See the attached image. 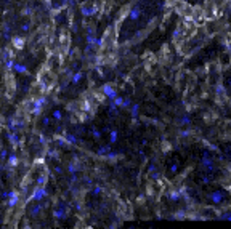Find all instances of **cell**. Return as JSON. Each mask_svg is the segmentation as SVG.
<instances>
[{
    "label": "cell",
    "instance_id": "cell-1",
    "mask_svg": "<svg viewBox=\"0 0 231 229\" xmlns=\"http://www.w3.org/2000/svg\"><path fill=\"white\" fill-rule=\"evenodd\" d=\"M39 82L42 83V87L45 88V91H48V90H51V87L55 83H56V75H55V72H53V69H50V68H43V69H40V72H39Z\"/></svg>",
    "mask_w": 231,
    "mask_h": 229
},
{
    "label": "cell",
    "instance_id": "cell-2",
    "mask_svg": "<svg viewBox=\"0 0 231 229\" xmlns=\"http://www.w3.org/2000/svg\"><path fill=\"white\" fill-rule=\"evenodd\" d=\"M175 10H177V13L183 18H188V20H193V8L194 7H191L188 3H184L181 2V0H175Z\"/></svg>",
    "mask_w": 231,
    "mask_h": 229
},
{
    "label": "cell",
    "instance_id": "cell-3",
    "mask_svg": "<svg viewBox=\"0 0 231 229\" xmlns=\"http://www.w3.org/2000/svg\"><path fill=\"white\" fill-rule=\"evenodd\" d=\"M116 37H117L116 31L113 29V27H109V29L104 32V35H103V40H101V45H103L104 50H111L116 45Z\"/></svg>",
    "mask_w": 231,
    "mask_h": 229
},
{
    "label": "cell",
    "instance_id": "cell-4",
    "mask_svg": "<svg viewBox=\"0 0 231 229\" xmlns=\"http://www.w3.org/2000/svg\"><path fill=\"white\" fill-rule=\"evenodd\" d=\"M5 85H7V96L11 98L15 95V90H16V82H15L13 72H10V71L5 72Z\"/></svg>",
    "mask_w": 231,
    "mask_h": 229
},
{
    "label": "cell",
    "instance_id": "cell-5",
    "mask_svg": "<svg viewBox=\"0 0 231 229\" xmlns=\"http://www.w3.org/2000/svg\"><path fill=\"white\" fill-rule=\"evenodd\" d=\"M69 45H71V37H69V32L63 31L61 35H60V48L63 53H66L69 50Z\"/></svg>",
    "mask_w": 231,
    "mask_h": 229
},
{
    "label": "cell",
    "instance_id": "cell-6",
    "mask_svg": "<svg viewBox=\"0 0 231 229\" xmlns=\"http://www.w3.org/2000/svg\"><path fill=\"white\" fill-rule=\"evenodd\" d=\"M161 192H162V184H159V183H149V186H148V194L158 197V196H161Z\"/></svg>",
    "mask_w": 231,
    "mask_h": 229
},
{
    "label": "cell",
    "instance_id": "cell-7",
    "mask_svg": "<svg viewBox=\"0 0 231 229\" xmlns=\"http://www.w3.org/2000/svg\"><path fill=\"white\" fill-rule=\"evenodd\" d=\"M170 59H172L170 51H169V48H167V46H164V48H162V53H161V61L165 64V63H169Z\"/></svg>",
    "mask_w": 231,
    "mask_h": 229
},
{
    "label": "cell",
    "instance_id": "cell-8",
    "mask_svg": "<svg viewBox=\"0 0 231 229\" xmlns=\"http://www.w3.org/2000/svg\"><path fill=\"white\" fill-rule=\"evenodd\" d=\"M24 43V40L23 39H20V37H16V39H13V45H15V48H18V50H21L23 48V45Z\"/></svg>",
    "mask_w": 231,
    "mask_h": 229
},
{
    "label": "cell",
    "instance_id": "cell-9",
    "mask_svg": "<svg viewBox=\"0 0 231 229\" xmlns=\"http://www.w3.org/2000/svg\"><path fill=\"white\" fill-rule=\"evenodd\" d=\"M226 2H228V0H212V3H214V7L217 8V10H220V8H223Z\"/></svg>",
    "mask_w": 231,
    "mask_h": 229
}]
</instances>
